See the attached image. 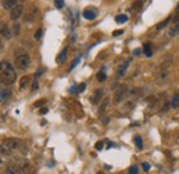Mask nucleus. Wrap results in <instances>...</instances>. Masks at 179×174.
Here are the masks:
<instances>
[{"instance_id": "24", "label": "nucleus", "mask_w": 179, "mask_h": 174, "mask_svg": "<svg viewBox=\"0 0 179 174\" xmlns=\"http://www.w3.org/2000/svg\"><path fill=\"white\" fill-rule=\"evenodd\" d=\"M134 142H135V145H136L139 149H142V148H143V142H142L141 135H135V137H134Z\"/></svg>"}, {"instance_id": "39", "label": "nucleus", "mask_w": 179, "mask_h": 174, "mask_svg": "<svg viewBox=\"0 0 179 174\" xmlns=\"http://www.w3.org/2000/svg\"><path fill=\"white\" fill-rule=\"evenodd\" d=\"M142 54V50L141 48H135L134 50V55H141Z\"/></svg>"}, {"instance_id": "44", "label": "nucleus", "mask_w": 179, "mask_h": 174, "mask_svg": "<svg viewBox=\"0 0 179 174\" xmlns=\"http://www.w3.org/2000/svg\"><path fill=\"white\" fill-rule=\"evenodd\" d=\"M70 91H72V93H76V91H77L76 86H73V87H72V88H70Z\"/></svg>"}, {"instance_id": "17", "label": "nucleus", "mask_w": 179, "mask_h": 174, "mask_svg": "<svg viewBox=\"0 0 179 174\" xmlns=\"http://www.w3.org/2000/svg\"><path fill=\"white\" fill-rule=\"evenodd\" d=\"M66 57H67V48H63V50L58 54V57H57V62H58V64H63V62L66 61Z\"/></svg>"}, {"instance_id": "1", "label": "nucleus", "mask_w": 179, "mask_h": 174, "mask_svg": "<svg viewBox=\"0 0 179 174\" xmlns=\"http://www.w3.org/2000/svg\"><path fill=\"white\" fill-rule=\"evenodd\" d=\"M17 79L15 69L9 61H1L0 62V83L6 86H11Z\"/></svg>"}, {"instance_id": "26", "label": "nucleus", "mask_w": 179, "mask_h": 174, "mask_svg": "<svg viewBox=\"0 0 179 174\" xmlns=\"http://www.w3.org/2000/svg\"><path fill=\"white\" fill-rule=\"evenodd\" d=\"M19 32H21V26H19V24H14V26H13V35L18 36V35H19Z\"/></svg>"}, {"instance_id": "31", "label": "nucleus", "mask_w": 179, "mask_h": 174, "mask_svg": "<svg viewBox=\"0 0 179 174\" xmlns=\"http://www.w3.org/2000/svg\"><path fill=\"white\" fill-rule=\"evenodd\" d=\"M45 102H47V100H44V98H43V100H39V101H36V102H35V104H33V105H35L36 108H39V106L44 105Z\"/></svg>"}, {"instance_id": "6", "label": "nucleus", "mask_w": 179, "mask_h": 174, "mask_svg": "<svg viewBox=\"0 0 179 174\" xmlns=\"http://www.w3.org/2000/svg\"><path fill=\"white\" fill-rule=\"evenodd\" d=\"M22 14H23V4L18 3V4L10 11V18L13 19V21H17L18 18L22 17Z\"/></svg>"}, {"instance_id": "42", "label": "nucleus", "mask_w": 179, "mask_h": 174, "mask_svg": "<svg viewBox=\"0 0 179 174\" xmlns=\"http://www.w3.org/2000/svg\"><path fill=\"white\" fill-rule=\"evenodd\" d=\"M121 33H123V31H114V32H113V36H119Z\"/></svg>"}, {"instance_id": "7", "label": "nucleus", "mask_w": 179, "mask_h": 174, "mask_svg": "<svg viewBox=\"0 0 179 174\" xmlns=\"http://www.w3.org/2000/svg\"><path fill=\"white\" fill-rule=\"evenodd\" d=\"M130 64H131L130 58L121 62L120 66H119V69H117V78H123V76H124L125 72H127V69H128V66H130Z\"/></svg>"}, {"instance_id": "16", "label": "nucleus", "mask_w": 179, "mask_h": 174, "mask_svg": "<svg viewBox=\"0 0 179 174\" xmlns=\"http://www.w3.org/2000/svg\"><path fill=\"white\" fill-rule=\"evenodd\" d=\"M11 97V91L9 88H0V102H4Z\"/></svg>"}, {"instance_id": "35", "label": "nucleus", "mask_w": 179, "mask_h": 174, "mask_svg": "<svg viewBox=\"0 0 179 174\" xmlns=\"http://www.w3.org/2000/svg\"><path fill=\"white\" fill-rule=\"evenodd\" d=\"M85 87H87V86H85V83H81L80 86L77 87V91H79V93H81V91H84V90H85Z\"/></svg>"}, {"instance_id": "36", "label": "nucleus", "mask_w": 179, "mask_h": 174, "mask_svg": "<svg viewBox=\"0 0 179 174\" xmlns=\"http://www.w3.org/2000/svg\"><path fill=\"white\" fill-rule=\"evenodd\" d=\"M175 24H179V11H176V14L174 15V19H172Z\"/></svg>"}, {"instance_id": "15", "label": "nucleus", "mask_w": 179, "mask_h": 174, "mask_svg": "<svg viewBox=\"0 0 179 174\" xmlns=\"http://www.w3.org/2000/svg\"><path fill=\"white\" fill-rule=\"evenodd\" d=\"M102 97H103V90L102 88H98V90H95L94 96L91 97V102H92V104H98L99 100H101Z\"/></svg>"}, {"instance_id": "13", "label": "nucleus", "mask_w": 179, "mask_h": 174, "mask_svg": "<svg viewBox=\"0 0 179 174\" xmlns=\"http://www.w3.org/2000/svg\"><path fill=\"white\" fill-rule=\"evenodd\" d=\"M168 37H178L179 36V24H175V25H172V26L168 29Z\"/></svg>"}, {"instance_id": "30", "label": "nucleus", "mask_w": 179, "mask_h": 174, "mask_svg": "<svg viewBox=\"0 0 179 174\" xmlns=\"http://www.w3.org/2000/svg\"><path fill=\"white\" fill-rule=\"evenodd\" d=\"M170 19H171V18H167V19H166V21H164V22H161V24H158V25H157V26H156V29H157V31H160L161 28H164V26H166V25H167V24L170 22Z\"/></svg>"}, {"instance_id": "8", "label": "nucleus", "mask_w": 179, "mask_h": 174, "mask_svg": "<svg viewBox=\"0 0 179 174\" xmlns=\"http://www.w3.org/2000/svg\"><path fill=\"white\" fill-rule=\"evenodd\" d=\"M21 170L23 174H36V169L28 160H23L21 165Z\"/></svg>"}, {"instance_id": "5", "label": "nucleus", "mask_w": 179, "mask_h": 174, "mask_svg": "<svg viewBox=\"0 0 179 174\" xmlns=\"http://www.w3.org/2000/svg\"><path fill=\"white\" fill-rule=\"evenodd\" d=\"M128 93H130V90H128V87H127V86H120V87H119V88L116 90V93H114V98H113L114 104H116V105L121 104V102H123V100L128 96Z\"/></svg>"}, {"instance_id": "11", "label": "nucleus", "mask_w": 179, "mask_h": 174, "mask_svg": "<svg viewBox=\"0 0 179 174\" xmlns=\"http://www.w3.org/2000/svg\"><path fill=\"white\" fill-rule=\"evenodd\" d=\"M17 4H18L17 0H3V1H1V7L4 10H10V11H11Z\"/></svg>"}, {"instance_id": "43", "label": "nucleus", "mask_w": 179, "mask_h": 174, "mask_svg": "<svg viewBox=\"0 0 179 174\" xmlns=\"http://www.w3.org/2000/svg\"><path fill=\"white\" fill-rule=\"evenodd\" d=\"M3 41H1V39H0V53H1V51H3Z\"/></svg>"}, {"instance_id": "23", "label": "nucleus", "mask_w": 179, "mask_h": 174, "mask_svg": "<svg viewBox=\"0 0 179 174\" xmlns=\"http://www.w3.org/2000/svg\"><path fill=\"white\" fill-rule=\"evenodd\" d=\"M127 21H128V17L124 15V14H120V15H117L116 17V22L117 24H125Z\"/></svg>"}, {"instance_id": "18", "label": "nucleus", "mask_w": 179, "mask_h": 174, "mask_svg": "<svg viewBox=\"0 0 179 174\" xmlns=\"http://www.w3.org/2000/svg\"><path fill=\"white\" fill-rule=\"evenodd\" d=\"M143 53H145L146 57H152L153 51H152V44H150V43H145V44H143Z\"/></svg>"}, {"instance_id": "22", "label": "nucleus", "mask_w": 179, "mask_h": 174, "mask_svg": "<svg viewBox=\"0 0 179 174\" xmlns=\"http://www.w3.org/2000/svg\"><path fill=\"white\" fill-rule=\"evenodd\" d=\"M109 102H110V100H109V98H105V100H103V102L101 104V106H99V109H98L99 113H103V111H105V109L107 108V105H109Z\"/></svg>"}, {"instance_id": "47", "label": "nucleus", "mask_w": 179, "mask_h": 174, "mask_svg": "<svg viewBox=\"0 0 179 174\" xmlns=\"http://www.w3.org/2000/svg\"><path fill=\"white\" fill-rule=\"evenodd\" d=\"M97 174H105V173H103V171H99V173H97Z\"/></svg>"}, {"instance_id": "10", "label": "nucleus", "mask_w": 179, "mask_h": 174, "mask_svg": "<svg viewBox=\"0 0 179 174\" xmlns=\"http://www.w3.org/2000/svg\"><path fill=\"white\" fill-rule=\"evenodd\" d=\"M0 36L4 37V39H11V37H13V32H11V29H10L6 24H3V25L0 26Z\"/></svg>"}, {"instance_id": "48", "label": "nucleus", "mask_w": 179, "mask_h": 174, "mask_svg": "<svg viewBox=\"0 0 179 174\" xmlns=\"http://www.w3.org/2000/svg\"><path fill=\"white\" fill-rule=\"evenodd\" d=\"M0 165H1V159H0Z\"/></svg>"}, {"instance_id": "29", "label": "nucleus", "mask_w": 179, "mask_h": 174, "mask_svg": "<svg viewBox=\"0 0 179 174\" xmlns=\"http://www.w3.org/2000/svg\"><path fill=\"white\" fill-rule=\"evenodd\" d=\"M41 36H43V29H37V31H36V33H35V39L36 40H40L41 39Z\"/></svg>"}, {"instance_id": "4", "label": "nucleus", "mask_w": 179, "mask_h": 174, "mask_svg": "<svg viewBox=\"0 0 179 174\" xmlns=\"http://www.w3.org/2000/svg\"><path fill=\"white\" fill-rule=\"evenodd\" d=\"M39 14H40L39 9H37L36 6H31V7H29V10L26 11V14H25V17H23V21H25V24L35 22L36 19H37V17H39Z\"/></svg>"}, {"instance_id": "46", "label": "nucleus", "mask_w": 179, "mask_h": 174, "mask_svg": "<svg viewBox=\"0 0 179 174\" xmlns=\"http://www.w3.org/2000/svg\"><path fill=\"white\" fill-rule=\"evenodd\" d=\"M0 153H4V152H3V148H1V145H0Z\"/></svg>"}, {"instance_id": "37", "label": "nucleus", "mask_w": 179, "mask_h": 174, "mask_svg": "<svg viewBox=\"0 0 179 174\" xmlns=\"http://www.w3.org/2000/svg\"><path fill=\"white\" fill-rule=\"evenodd\" d=\"M43 72H44V69H39V71H37V72L35 73V78L37 79L39 76H41V75H43Z\"/></svg>"}, {"instance_id": "9", "label": "nucleus", "mask_w": 179, "mask_h": 174, "mask_svg": "<svg viewBox=\"0 0 179 174\" xmlns=\"http://www.w3.org/2000/svg\"><path fill=\"white\" fill-rule=\"evenodd\" d=\"M168 76H170L168 69H160V71H158V75H157V83H158V84H163V83L168 79Z\"/></svg>"}, {"instance_id": "28", "label": "nucleus", "mask_w": 179, "mask_h": 174, "mask_svg": "<svg viewBox=\"0 0 179 174\" xmlns=\"http://www.w3.org/2000/svg\"><path fill=\"white\" fill-rule=\"evenodd\" d=\"M80 60H81V58H80V57H77V58H76V60H75V61H73V64H72V65H70V68H69V72H70V71H73V69H75V68H76V66H77V65H79V62H80Z\"/></svg>"}, {"instance_id": "25", "label": "nucleus", "mask_w": 179, "mask_h": 174, "mask_svg": "<svg viewBox=\"0 0 179 174\" xmlns=\"http://www.w3.org/2000/svg\"><path fill=\"white\" fill-rule=\"evenodd\" d=\"M171 108H172V106H171V102H166V104H164V106L160 109V113H166V112H168Z\"/></svg>"}, {"instance_id": "14", "label": "nucleus", "mask_w": 179, "mask_h": 174, "mask_svg": "<svg viewBox=\"0 0 179 174\" xmlns=\"http://www.w3.org/2000/svg\"><path fill=\"white\" fill-rule=\"evenodd\" d=\"M83 17H84L85 19L91 21V19H94L95 17H97V11L92 9H85L84 11H83Z\"/></svg>"}, {"instance_id": "20", "label": "nucleus", "mask_w": 179, "mask_h": 174, "mask_svg": "<svg viewBox=\"0 0 179 174\" xmlns=\"http://www.w3.org/2000/svg\"><path fill=\"white\" fill-rule=\"evenodd\" d=\"M179 105V93H176V94H174V97H172V100H171V106L172 108H178Z\"/></svg>"}, {"instance_id": "38", "label": "nucleus", "mask_w": 179, "mask_h": 174, "mask_svg": "<svg viewBox=\"0 0 179 174\" xmlns=\"http://www.w3.org/2000/svg\"><path fill=\"white\" fill-rule=\"evenodd\" d=\"M142 167H143V170H145V171H148V170L150 169V166H149V163H142Z\"/></svg>"}, {"instance_id": "27", "label": "nucleus", "mask_w": 179, "mask_h": 174, "mask_svg": "<svg viewBox=\"0 0 179 174\" xmlns=\"http://www.w3.org/2000/svg\"><path fill=\"white\" fill-rule=\"evenodd\" d=\"M54 4H55L57 9H63V7H65V1H63V0H55Z\"/></svg>"}, {"instance_id": "19", "label": "nucleus", "mask_w": 179, "mask_h": 174, "mask_svg": "<svg viewBox=\"0 0 179 174\" xmlns=\"http://www.w3.org/2000/svg\"><path fill=\"white\" fill-rule=\"evenodd\" d=\"M29 82H31L29 76H23V78H21V80H19V88L23 90V88L26 87V84H29Z\"/></svg>"}, {"instance_id": "21", "label": "nucleus", "mask_w": 179, "mask_h": 174, "mask_svg": "<svg viewBox=\"0 0 179 174\" xmlns=\"http://www.w3.org/2000/svg\"><path fill=\"white\" fill-rule=\"evenodd\" d=\"M97 79H98V82H105L106 80V73H105V68H102L99 71L98 73H97Z\"/></svg>"}, {"instance_id": "40", "label": "nucleus", "mask_w": 179, "mask_h": 174, "mask_svg": "<svg viewBox=\"0 0 179 174\" xmlns=\"http://www.w3.org/2000/svg\"><path fill=\"white\" fill-rule=\"evenodd\" d=\"M142 7V1H139V3H134V9H141Z\"/></svg>"}, {"instance_id": "3", "label": "nucleus", "mask_w": 179, "mask_h": 174, "mask_svg": "<svg viewBox=\"0 0 179 174\" xmlns=\"http://www.w3.org/2000/svg\"><path fill=\"white\" fill-rule=\"evenodd\" d=\"M31 65V57L26 54V53H22V54H17L15 57V66L21 71H25V69L29 68Z\"/></svg>"}, {"instance_id": "2", "label": "nucleus", "mask_w": 179, "mask_h": 174, "mask_svg": "<svg viewBox=\"0 0 179 174\" xmlns=\"http://www.w3.org/2000/svg\"><path fill=\"white\" fill-rule=\"evenodd\" d=\"M19 147H21V141L18 138H6L1 142V148H3V152L6 155H9L13 149H18Z\"/></svg>"}, {"instance_id": "34", "label": "nucleus", "mask_w": 179, "mask_h": 174, "mask_svg": "<svg viewBox=\"0 0 179 174\" xmlns=\"http://www.w3.org/2000/svg\"><path fill=\"white\" fill-rule=\"evenodd\" d=\"M103 148V141H98L97 144H95V149H98V151H101Z\"/></svg>"}, {"instance_id": "12", "label": "nucleus", "mask_w": 179, "mask_h": 174, "mask_svg": "<svg viewBox=\"0 0 179 174\" xmlns=\"http://www.w3.org/2000/svg\"><path fill=\"white\" fill-rule=\"evenodd\" d=\"M6 174H23L21 167H18L15 165H9L6 167Z\"/></svg>"}, {"instance_id": "33", "label": "nucleus", "mask_w": 179, "mask_h": 174, "mask_svg": "<svg viewBox=\"0 0 179 174\" xmlns=\"http://www.w3.org/2000/svg\"><path fill=\"white\" fill-rule=\"evenodd\" d=\"M37 88H39V82H37V79H36V80H33V83H32V91H35Z\"/></svg>"}, {"instance_id": "41", "label": "nucleus", "mask_w": 179, "mask_h": 174, "mask_svg": "<svg viewBox=\"0 0 179 174\" xmlns=\"http://www.w3.org/2000/svg\"><path fill=\"white\" fill-rule=\"evenodd\" d=\"M47 112H48V109H47V108H41V109H40V115H45Z\"/></svg>"}, {"instance_id": "45", "label": "nucleus", "mask_w": 179, "mask_h": 174, "mask_svg": "<svg viewBox=\"0 0 179 174\" xmlns=\"http://www.w3.org/2000/svg\"><path fill=\"white\" fill-rule=\"evenodd\" d=\"M102 122H103V123H107V122H109V118H105V119H102Z\"/></svg>"}, {"instance_id": "32", "label": "nucleus", "mask_w": 179, "mask_h": 174, "mask_svg": "<svg viewBox=\"0 0 179 174\" xmlns=\"http://www.w3.org/2000/svg\"><path fill=\"white\" fill-rule=\"evenodd\" d=\"M128 173L130 174H138V167H136V166H131L130 170H128Z\"/></svg>"}]
</instances>
